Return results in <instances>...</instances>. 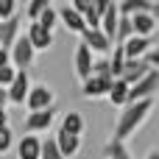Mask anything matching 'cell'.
Masks as SVG:
<instances>
[{
  "instance_id": "cell-1",
  "label": "cell",
  "mask_w": 159,
  "mask_h": 159,
  "mask_svg": "<svg viewBox=\"0 0 159 159\" xmlns=\"http://www.w3.org/2000/svg\"><path fill=\"white\" fill-rule=\"evenodd\" d=\"M154 106H157V98L137 101V103H126V106H123V112H120V117H117V126H115L112 140L126 143L131 134H137V129H140V126H145V120L151 117Z\"/></svg>"
},
{
  "instance_id": "cell-2",
  "label": "cell",
  "mask_w": 159,
  "mask_h": 159,
  "mask_svg": "<svg viewBox=\"0 0 159 159\" xmlns=\"http://www.w3.org/2000/svg\"><path fill=\"white\" fill-rule=\"evenodd\" d=\"M34 59H36V53H34V48L28 45V39H25V36H17L14 45L8 48V64H11L14 70H25V73H28V67L34 64Z\"/></svg>"
},
{
  "instance_id": "cell-3",
  "label": "cell",
  "mask_w": 159,
  "mask_h": 159,
  "mask_svg": "<svg viewBox=\"0 0 159 159\" xmlns=\"http://www.w3.org/2000/svg\"><path fill=\"white\" fill-rule=\"evenodd\" d=\"M157 89H159V70H151L148 75H143L137 84H131V87H129V103L157 98Z\"/></svg>"
},
{
  "instance_id": "cell-4",
  "label": "cell",
  "mask_w": 159,
  "mask_h": 159,
  "mask_svg": "<svg viewBox=\"0 0 159 159\" xmlns=\"http://www.w3.org/2000/svg\"><path fill=\"white\" fill-rule=\"evenodd\" d=\"M28 112H45V109H53V89L48 84H31L28 95H25V103Z\"/></svg>"
},
{
  "instance_id": "cell-5",
  "label": "cell",
  "mask_w": 159,
  "mask_h": 159,
  "mask_svg": "<svg viewBox=\"0 0 159 159\" xmlns=\"http://www.w3.org/2000/svg\"><path fill=\"white\" fill-rule=\"evenodd\" d=\"M109 87H112V78L109 75H89L87 81H81V98H87V101L106 98L109 95Z\"/></svg>"
},
{
  "instance_id": "cell-6",
  "label": "cell",
  "mask_w": 159,
  "mask_h": 159,
  "mask_svg": "<svg viewBox=\"0 0 159 159\" xmlns=\"http://www.w3.org/2000/svg\"><path fill=\"white\" fill-rule=\"evenodd\" d=\"M129 22H131V34L134 36H143V39H154V34H157V28H159V20L151 11L134 14V17H129Z\"/></svg>"
},
{
  "instance_id": "cell-7",
  "label": "cell",
  "mask_w": 159,
  "mask_h": 159,
  "mask_svg": "<svg viewBox=\"0 0 159 159\" xmlns=\"http://www.w3.org/2000/svg\"><path fill=\"white\" fill-rule=\"evenodd\" d=\"M28 89H31V78H28V73H25V70H17L14 81L6 87L8 103H14V106H22V103H25V95H28Z\"/></svg>"
},
{
  "instance_id": "cell-8",
  "label": "cell",
  "mask_w": 159,
  "mask_h": 159,
  "mask_svg": "<svg viewBox=\"0 0 159 159\" xmlns=\"http://www.w3.org/2000/svg\"><path fill=\"white\" fill-rule=\"evenodd\" d=\"M53 120H56L53 109H45V112H28L25 120H22V129H25V134L34 137L36 131H48V129L53 126Z\"/></svg>"
},
{
  "instance_id": "cell-9",
  "label": "cell",
  "mask_w": 159,
  "mask_h": 159,
  "mask_svg": "<svg viewBox=\"0 0 159 159\" xmlns=\"http://www.w3.org/2000/svg\"><path fill=\"white\" fill-rule=\"evenodd\" d=\"M56 17H59V22H61L67 31H73V34H78V36L87 31V25H84V17H81L78 11H73V6H70V3L59 6V8H56Z\"/></svg>"
},
{
  "instance_id": "cell-10",
  "label": "cell",
  "mask_w": 159,
  "mask_h": 159,
  "mask_svg": "<svg viewBox=\"0 0 159 159\" xmlns=\"http://www.w3.org/2000/svg\"><path fill=\"white\" fill-rule=\"evenodd\" d=\"M25 39H28V45L34 48V53H39V50H48L50 45H53V34L50 31H45L42 25H36V22H31L28 28H25V34H22Z\"/></svg>"
},
{
  "instance_id": "cell-11",
  "label": "cell",
  "mask_w": 159,
  "mask_h": 159,
  "mask_svg": "<svg viewBox=\"0 0 159 159\" xmlns=\"http://www.w3.org/2000/svg\"><path fill=\"white\" fill-rule=\"evenodd\" d=\"M148 73H151V67H148L143 59H131V61L126 59L123 73H120V78H117V81H123V84H129V87H131V84H137V81H140L143 75H148Z\"/></svg>"
},
{
  "instance_id": "cell-12",
  "label": "cell",
  "mask_w": 159,
  "mask_h": 159,
  "mask_svg": "<svg viewBox=\"0 0 159 159\" xmlns=\"http://www.w3.org/2000/svg\"><path fill=\"white\" fill-rule=\"evenodd\" d=\"M73 67H75V75H78L81 81H87V78L92 75V53L87 50V45H84V42H78V48H75Z\"/></svg>"
},
{
  "instance_id": "cell-13",
  "label": "cell",
  "mask_w": 159,
  "mask_h": 159,
  "mask_svg": "<svg viewBox=\"0 0 159 159\" xmlns=\"http://www.w3.org/2000/svg\"><path fill=\"white\" fill-rule=\"evenodd\" d=\"M81 42L87 45V50H89V53H106V50L112 48V42H109L98 28H87V31L81 34Z\"/></svg>"
},
{
  "instance_id": "cell-14",
  "label": "cell",
  "mask_w": 159,
  "mask_h": 159,
  "mask_svg": "<svg viewBox=\"0 0 159 159\" xmlns=\"http://www.w3.org/2000/svg\"><path fill=\"white\" fill-rule=\"evenodd\" d=\"M53 143H56V148H59V154L64 159L75 157L78 151H81V137H75V134H64V131H56V137H53Z\"/></svg>"
},
{
  "instance_id": "cell-15",
  "label": "cell",
  "mask_w": 159,
  "mask_h": 159,
  "mask_svg": "<svg viewBox=\"0 0 159 159\" xmlns=\"http://www.w3.org/2000/svg\"><path fill=\"white\" fill-rule=\"evenodd\" d=\"M39 145H42V140H39V137L22 134V137L17 140V145H14L17 159H39Z\"/></svg>"
},
{
  "instance_id": "cell-16",
  "label": "cell",
  "mask_w": 159,
  "mask_h": 159,
  "mask_svg": "<svg viewBox=\"0 0 159 159\" xmlns=\"http://www.w3.org/2000/svg\"><path fill=\"white\" fill-rule=\"evenodd\" d=\"M117 20H120V14H117V3H109V8L101 14V22H98V31L112 42L115 39V28H117Z\"/></svg>"
},
{
  "instance_id": "cell-17",
  "label": "cell",
  "mask_w": 159,
  "mask_h": 159,
  "mask_svg": "<svg viewBox=\"0 0 159 159\" xmlns=\"http://www.w3.org/2000/svg\"><path fill=\"white\" fill-rule=\"evenodd\" d=\"M154 45H157L154 39L131 36V39H129L126 45H120V48H123V56H126V59L131 61V59H143V56H145V50H148V48H154Z\"/></svg>"
},
{
  "instance_id": "cell-18",
  "label": "cell",
  "mask_w": 159,
  "mask_h": 159,
  "mask_svg": "<svg viewBox=\"0 0 159 159\" xmlns=\"http://www.w3.org/2000/svg\"><path fill=\"white\" fill-rule=\"evenodd\" d=\"M20 36V17H11V20H3L0 22V48L8 50L14 45V39Z\"/></svg>"
},
{
  "instance_id": "cell-19",
  "label": "cell",
  "mask_w": 159,
  "mask_h": 159,
  "mask_svg": "<svg viewBox=\"0 0 159 159\" xmlns=\"http://www.w3.org/2000/svg\"><path fill=\"white\" fill-rule=\"evenodd\" d=\"M154 6L157 3H151V0H123V3H117V14L120 17H134V14H143V11L154 14Z\"/></svg>"
},
{
  "instance_id": "cell-20",
  "label": "cell",
  "mask_w": 159,
  "mask_h": 159,
  "mask_svg": "<svg viewBox=\"0 0 159 159\" xmlns=\"http://www.w3.org/2000/svg\"><path fill=\"white\" fill-rule=\"evenodd\" d=\"M59 131L81 137V131H84V117H81L78 112H64V115H61V126H59Z\"/></svg>"
},
{
  "instance_id": "cell-21",
  "label": "cell",
  "mask_w": 159,
  "mask_h": 159,
  "mask_svg": "<svg viewBox=\"0 0 159 159\" xmlns=\"http://www.w3.org/2000/svg\"><path fill=\"white\" fill-rule=\"evenodd\" d=\"M109 103L112 106H117V109H123L126 103H129V84H123V81H112V87H109Z\"/></svg>"
},
{
  "instance_id": "cell-22",
  "label": "cell",
  "mask_w": 159,
  "mask_h": 159,
  "mask_svg": "<svg viewBox=\"0 0 159 159\" xmlns=\"http://www.w3.org/2000/svg\"><path fill=\"white\" fill-rule=\"evenodd\" d=\"M103 157L106 159H134L131 151L126 148V143H117V140H109L103 145Z\"/></svg>"
},
{
  "instance_id": "cell-23",
  "label": "cell",
  "mask_w": 159,
  "mask_h": 159,
  "mask_svg": "<svg viewBox=\"0 0 159 159\" xmlns=\"http://www.w3.org/2000/svg\"><path fill=\"white\" fill-rule=\"evenodd\" d=\"M106 64H109V78L117 81L120 73H123V64H126V56H123V48H120V45H115V53H112V59H109Z\"/></svg>"
},
{
  "instance_id": "cell-24",
  "label": "cell",
  "mask_w": 159,
  "mask_h": 159,
  "mask_svg": "<svg viewBox=\"0 0 159 159\" xmlns=\"http://www.w3.org/2000/svg\"><path fill=\"white\" fill-rule=\"evenodd\" d=\"M134 34H131V22H129V17H120L117 20V28H115V45H126L129 39H131Z\"/></svg>"
},
{
  "instance_id": "cell-25",
  "label": "cell",
  "mask_w": 159,
  "mask_h": 159,
  "mask_svg": "<svg viewBox=\"0 0 159 159\" xmlns=\"http://www.w3.org/2000/svg\"><path fill=\"white\" fill-rule=\"evenodd\" d=\"M36 25H42L45 31H50V34H53V28L59 25V17H56V8H53V6H48V8H45V11H42V14L36 17Z\"/></svg>"
},
{
  "instance_id": "cell-26",
  "label": "cell",
  "mask_w": 159,
  "mask_h": 159,
  "mask_svg": "<svg viewBox=\"0 0 159 159\" xmlns=\"http://www.w3.org/2000/svg\"><path fill=\"white\" fill-rule=\"evenodd\" d=\"M39 159H64L61 154H59V148H56L53 137H48V140L39 145Z\"/></svg>"
},
{
  "instance_id": "cell-27",
  "label": "cell",
  "mask_w": 159,
  "mask_h": 159,
  "mask_svg": "<svg viewBox=\"0 0 159 159\" xmlns=\"http://www.w3.org/2000/svg\"><path fill=\"white\" fill-rule=\"evenodd\" d=\"M48 6H50L48 0H34V3H28V6H25V17H28L31 22H36V17H39Z\"/></svg>"
},
{
  "instance_id": "cell-28",
  "label": "cell",
  "mask_w": 159,
  "mask_h": 159,
  "mask_svg": "<svg viewBox=\"0 0 159 159\" xmlns=\"http://www.w3.org/2000/svg\"><path fill=\"white\" fill-rule=\"evenodd\" d=\"M17 17V3L14 0H0V22Z\"/></svg>"
},
{
  "instance_id": "cell-29",
  "label": "cell",
  "mask_w": 159,
  "mask_h": 159,
  "mask_svg": "<svg viewBox=\"0 0 159 159\" xmlns=\"http://www.w3.org/2000/svg\"><path fill=\"white\" fill-rule=\"evenodd\" d=\"M11 145H14V134H11V129L6 126V129H0V154L11 151Z\"/></svg>"
},
{
  "instance_id": "cell-30",
  "label": "cell",
  "mask_w": 159,
  "mask_h": 159,
  "mask_svg": "<svg viewBox=\"0 0 159 159\" xmlns=\"http://www.w3.org/2000/svg\"><path fill=\"white\" fill-rule=\"evenodd\" d=\"M143 61H145V64H148L151 70H159V48H157V45L145 50V56H143Z\"/></svg>"
},
{
  "instance_id": "cell-31",
  "label": "cell",
  "mask_w": 159,
  "mask_h": 159,
  "mask_svg": "<svg viewBox=\"0 0 159 159\" xmlns=\"http://www.w3.org/2000/svg\"><path fill=\"white\" fill-rule=\"evenodd\" d=\"M14 75H17V70L11 67V64H6V67H0V89H6L11 81H14Z\"/></svg>"
},
{
  "instance_id": "cell-32",
  "label": "cell",
  "mask_w": 159,
  "mask_h": 159,
  "mask_svg": "<svg viewBox=\"0 0 159 159\" xmlns=\"http://www.w3.org/2000/svg\"><path fill=\"white\" fill-rule=\"evenodd\" d=\"M8 126V109H0V129Z\"/></svg>"
},
{
  "instance_id": "cell-33",
  "label": "cell",
  "mask_w": 159,
  "mask_h": 159,
  "mask_svg": "<svg viewBox=\"0 0 159 159\" xmlns=\"http://www.w3.org/2000/svg\"><path fill=\"white\" fill-rule=\"evenodd\" d=\"M0 109H8V95H6V89H0Z\"/></svg>"
},
{
  "instance_id": "cell-34",
  "label": "cell",
  "mask_w": 159,
  "mask_h": 159,
  "mask_svg": "<svg viewBox=\"0 0 159 159\" xmlns=\"http://www.w3.org/2000/svg\"><path fill=\"white\" fill-rule=\"evenodd\" d=\"M6 64H8V50L0 48V67H6Z\"/></svg>"
},
{
  "instance_id": "cell-35",
  "label": "cell",
  "mask_w": 159,
  "mask_h": 159,
  "mask_svg": "<svg viewBox=\"0 0 159 159\" xmlns=\"http://www.w3.org/2000/svg\"><path fill=\"white\" fill-rule=\"evenodd\" d=\"M145 159H159V151H157V148H151V151H148V157H145Z\"/></svg>"
}]
</instances>
